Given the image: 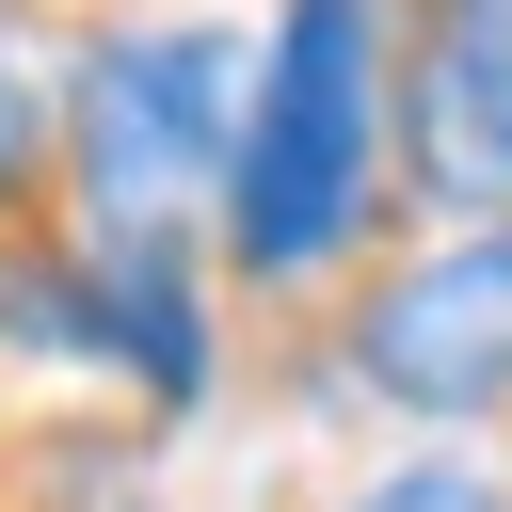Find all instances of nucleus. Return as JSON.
<instances>
[{
    "label": "nucleus",
    "instance_id": "f257e3e1",
    "mask_svg": "<svg viewBox=\"0 0 512 512\" xmlns=\"http://www.w3.org/2000/svg\"><path fill=\"white\" fill-rule=\"evenodd\" d=\"M400 192V0H272L256 16V96L224 160V288L304 304L368 256Z\"/></svg>",
    "mask_w": 512,
    "mask_h": 512
},
{
    "label": "nucleus",
    "instance_id": "f03ea898",
    "mask_svg": "<svg viewBox=\"0 0 512 512\" xmlns=\"http://www.w3.org/2000/svg\"><path fill=\"white\" fill-rule=\"evenodd\" d=\"M256 32L240 16H112L64 64V240H224V160H240Z\"/></svg>",
    "mask_w": 512,
    "mask_h": 512
},
{
    "label": "nucleus",
    "instance_id": "7ed1b4c3",
    "mask_svg": "<svg viewBox=\"0 0 512 512\" xmlns=\"http://www.w3.org/2000/svg\"><path fill=\"white\" fill-rule=\"evenodd\" d=\"M336 384L384 400L432 448H496V416H512V208L368 272L352 320H336Z\"/></svg>",
    "mask_w": 512,
    "mask_h": 512
},
{
    "label": "nucleus",
    "instance_id": "20e7f679",
    "mask_svg": "<svg viewBox=\"0 0 512 512\" xmlns=\"http://www.w3.org/2000/svg\"><path fill=\"white\" fill-rule=\"evenodd\" d=\"M400 176L432 224L512 208V0H400Z\"/></svg>",
    "mask_w": 512,
    "mask_h": 512
},
{
    "label": "nucleus",
    "instance_id": "39448f33",
    "mask_svg": "<svg viewBox=\"0 0 512 512\" xmlns=\"http://www.w3.org/2000/svg\"><path fill=\"white\" fill-rule=\"evenodd\" d=\"M320 512H512V464H496V448H432V432H416V448L352 464Z\"/></svg>",
    "mask_w": 512,
    "mask_h": 512
},
{
    "label": "nucleus",
    "instance_id": "423d86ee",
    "mask_svg": "<svg viewBox=\"0 0 512 512\" xmlns=\"http://www.w3.org/2000/svg\"><path fill=\"white\" fill-rule=\"evenodd\" d=\"M48 160H64V64H32V32H16V0H0V208H16Z\"/></svg>",
    "mask_w": 512,
    "mask_h": 512
},
{
    "label": "nucleus",
    "instance_id": "0eeeda50",
    "mask_svg": "<svg viewBox=\"0 0 512 512\" xmlns=\"http://www.w3.org/2000/svg\"><path fill=\"white\" fill-rule=\"evenodd\" d=\"M64 512H160V496H144V480H80Z\"/></svg>",
    "mask_w": 512,
    "mask_h": 512
}]
</instances>
